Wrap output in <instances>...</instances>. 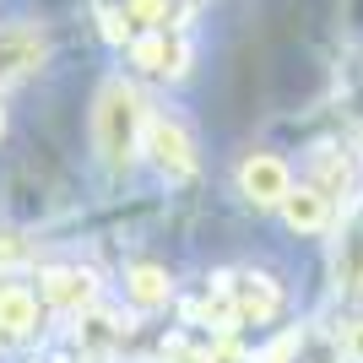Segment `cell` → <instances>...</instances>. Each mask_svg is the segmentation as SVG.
I'll use <instances>...</instances> for the list:
<instances>
[{"label": "cell", "mask_w": 363, "mask_h": 363, "mask_svg": "<svg viewBox=\"0 0 363 363\" xmlns=\"http://www.w3.org/2000/svg\"><path fill=\"white\" fill-rule=\"evenodd\" d=\"M141 130H147V108H141V92L130 82H104L98 87V108H92V141H98V157L108 168L136 163L141 152Z\"/></svg>", "instance_id": "cell-1"}, {"label": "cell", "mask_w": 363, "mask_h": 363, "mask_svg": "<svg viewBox=\"0 0 363 363\" xmlns=\"http://www.w3.org/2000/svg\"><path fill=\"white\" fill-rule=\"evenodd\" d=\"M141 152H152V163L163 168L168 179H184V174L196 168V147H190V136H184L174 120H147V130H141Z\"/></svg>", "instance_id": "cell-2"}, {"label": "cell", "mask_w": 363, "mask_h": 363, "mask_svg": "<svg viewBox=\"0 0 363 363\" xmlns=\"http://www.w3.org/2000/svg\"><path fill=\"white\" fill-rule=\"evenodd\" d=\"M239 184H244V196L255 201V206H282V196L293 190V174H288V163H282V157L255 152V157H244Z\"/></svg>", "instance_id": "cell-3"}, {"label": "cell", "mask_w": 363, "mask_h": 363, "mask_svg": "<svg viewBox=\"0 0 363 363\" xmlns=\"http://www.w3.org/2000/svg\"><path fill=\"white\" fill-rule=\"evenodd\" d=\"M49 44L38 28H0V82H22L44 65Z\"/></svg>", "instance_id": "cell-4"}, {"label": "cell", "mask_w": 363, "mask_h": 363, "mask_svg": "<svg viewBox=\"0 0 363 363\" xmlns=\"http://www.w3.org/2000/svg\"><path fill=\"white\" fill-rule=\"evenodd\" d=\"M33 325H38V303H33V293L16 288V282H6V288H0V336H28Z\"/></svg>", "instance_id": "cell-5"}, {"label": "cell", "mask_w": 363, "mask_h": 363, "mask_svg": "<svg viewBox=\"0 0 363 363\" xmlns=\"http://www.w3.org/2000/svg\"><path fill=\"white\" fill-rule=\"evenodd\" d=\"M282 217H288V228H298V233H320L325 217H331V206H325L320 190H288V196H282Z\"/></svg>", "instance_id": "cell-6"}, {"label": "cell", "mask_w": 363, "mask_h": 363, "mask_svg": "<svg viewBox=\"0 0 363 363\" xmlns=\"http://www.w3.org/2000/svg\"><path fill=\"white\" fill-rule=\"evenodd\" d=\"M44 293H49V303H60V309H82V303H92V277L87 272H49Z\"/></svg>", "instance_id": "cell-7"}, {"label": "cell", "mask_w": 363, "mask_h": 363, "mask_svg": "<svg viewBox=\"0 0 363 363\" xmlns=\"http://www.w3.org/2000/svg\"><path fill=\"white\" fill-rule=\"evenodd\" d=\"M336 277H342V293L363 298V233H352L342 244V255H336Z\"/></svg>", "instance_id": "cell-8"}, {"label": "cell", "mask_w": 363, "mask_h": 363, "mask_svg": "<svg viewBox=\"0 0 363 363\" xmlns=\"http://www.w3.org/2000/svg\"><path fill=\"white\" fill-rule=\"evenodd\" d=\"M130 60L141 65V71H174V49H168V38L163 33H147V38H136V44H130Z\"/></svg>", "instance_id": "cell-9"}, {"label": "cell", "mask_w": 363, "mask_h": 363, "mask_svg": "<svg viewBox=\"0 0 363 363\" xmlns=\"http://www.w3.org/2000/svg\"><path fill=\"white\" fill-rule=\"evenodd\" d=\"M239 309L244 315H255V320H266L277 309V288L266 282V277H244V288H239Z\"/></svg>", "instance_id": "cell-10"}, {"label": "cell", "mask_w": 363, "mask_h": 363, "mask_svg": "<svg viewBox=\"0 0 363 363\" xmlns=\"http://www.w3.org/2000/svg\"><path fill=\"white\" fill-rule=\"evenodd\" d=\"M130 293H136V303H163L168 277L157 272V266H136V272H130Z\"/></svg>", "instance_id": "cell-11"}, {"label": "cell", "mask_w": 363, "mask_h": 363, "mask_svg": "<svg viewBox=\"0 0 363 363\" xmlns=\"http://www.w3.org/2000/svg\"><path fill=\"white\" fill-rule=\"evenodd\" d=\"M33 260V244L22 233H0V272H11V266H28Z\"/></svg>", "instance_id": "cell-12"}, {"label": "cell", "mask_w": 363, "mask_h": 363, "mask_svg": "<svg viewBox=\"0 0 363 363\" xmlns=\"http://www.w3.org/2000/svg\"><path fill=\"white\" fill-rule=\"evenodd\" d=\"M125 16H130V22L157 28V22H168V0H125Z\"/></svg>", "instance_id": "cell-13"}, {"label": "cell", "mask_w": 363, "mask_h": 363, "mask_svg": "<svg viewBox=\"0 0 363 363\" xmlns=\"http://www.w3.org/2000/svg\"><path fill=\"white\" fill-rule=\"evenodd\" d=\"M347 358L363 363V320H352V325H347Z\"/></svg>", "instance_id": "cell-14"}, {"label": "cell", "mask_w": 363, "mask_h": 363, "mask_svg": "<svg viewBox=\"0 0 363 363\" xmlns=\"http://www.w3.org/2000/svg\"><path fill=\"white\" fill-rule=\"evenodd\" d=\"M98 16H104V33H108V38H125V28H120V16H114V11H98Z\"/></svg>", "instance_id": "cell-15"}, {"label": "cell", "mask_w": 363, "mask_h": 363, "mask_svg": "<svg viewBox=\"0 0 363 363\" xmlns=\"http://www.w3.org/2000/svg\"><path fill=\"white\" fill-rule=\"evenodd\" d=\"M0 130H6V114H0Z\"/></svg>", "instance_id": "cell-16"}]
</instances>
